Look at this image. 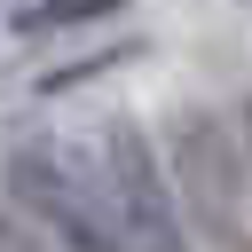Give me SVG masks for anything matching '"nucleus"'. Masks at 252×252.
Returning a JSON list of instances; mask_svg holds the SVG:
<instances>
[{"mask_svg":"<svg viewBox=\"0 0 252 252\" xmlns=\"http://www.w3.org/2000/svg\"><path fill=\"white\" fill-rule=\"evenodd\" d=\"M165 173L189 205V228L213 252H252V134L244 110L220 102H181L165 118Z\"/></svg>","mask_w":252,"mask_h":252,"instance_id":"obj_1","label":"nucleus"},{"mask_svg":"<svg viewBox=\"0 0 252 252\" xmlns=\"http://www.w3.org/2000/svg\"><path fill=\"white\" fill-rule=\"evenodd\" d=\"M0 197L55 244V252H134L118 213H110V189L94 173V158L79 165L55 134H24L8 142L0 158Z\"/></svg>","mask_w":252,"mask_h":252,"instance_id":"obj_2","label":"nucleus"},{"mask_svg":"<svg viewBox=\"0 0 252 252\" xmlns=\"http://www.w3.org/2000/svg\"><path fill=\"white\" fill-rule=\"evenodd\" d=\"M94 173L110 189V213L126 228L134 252H197V228H189V205L165 173V150L142 118H102L94 126Z\"/></svg>","mask_w":252,"mask_h":252,"instance_id":"obj_3","label":"nucleus"},{"mask_svg":"<svg viewBox=\"0 0 252 252\" xmlns=\"http://www.w3.org/2000/svg\"><path fill=\"white\" fill-rule=\"evenodd\" d=\"M126 0H16V16H8V32L16 39H47V32H79V24H102V16H118Z\"/></svg>","mask_w":252,"mask_h":252,"instance_id":"obj_4","label":"nucleus"},{"mask_svg":"<svg viewBox=\"0 0 252 252\" xmlns=\"http://www.w3.org/2000/svg\"><path fill=\"white\" fill-rule=\"evenodd\" d=\"M134 47H102V55H79V63H63V71H47L39 79V94H63V87H87L94 71H110V63H126Z\"/></svg>","mask_w":252,"mask_h":252,"instance_id":"obj_5","label":"nucleus"},{"mask_svg":"<svg viewBox=\"0 0 252 252\" xmlns=\"http://www.w3.org/2000/svg\"><path fill=\"white\" fill-rule=\"evenodd\" d=\"M0 252H55V244H47V236H39V228H32V220L0 197Z\"/></svg>","mask_w":252,"mask_h":252,"instance_id":"obj_6","label":"nucleus"}]
</instances>
